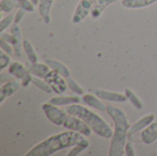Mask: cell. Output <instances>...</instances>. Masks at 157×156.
I'll list each match as a JSON object with an SVG mask.
<instances>
[{
    "mask_svg": "<svg viewBox=\"0 0 157 156\" xmlns=\"http://www.w3.org/2000/svg\"><path fill=\"white\" fill-rule=\"evenodd\" d=\"M63 126L66 130L79 132L85 135L86 137H89L92 133V130L90 129V127L83 120H81L80 118L76 116L69 115L67 119L65 120V121L63 122Z\"/></svg>",
    "mask_w": 157,
    "mask_h": 156,
    "instance_id": "obj_5",
    "label": "cell"
},
{
    "mask_svg": "<svg viewBox=\"0 0 157 156\" xmlns=\"http://www.w3.org/2000/svg\"><path fill=\"white\" fill-rule=\"evenodd\" d=\"M30 1H31V3H32L34 6H37V5L39 4V1H40V0H30Z\"/></svg>",
    "mask_w": 157,
    "mask_h": 156,
    "instance_id": "obj_32",
    "label": "cell"
},
{
    "mask_svg": "<svg viewBox=\"0 0 157 156\" xmlns=\"http://www.w3.org/2000/svg\"><path fill=\"white\" fill-rule=\"evenodd\" d=\"M14 17L15 16L13 15H8L5 17H3L0 21V33L4 32V30L11 25L12 22H14Z\"/></svg>",
    "mask_w": 157,
    "mask_h": 156,
    "instance_id": "obj_27",
    "label": "cell"
},
{
    "mask_svg": "<svg viewBox=\"0 0 157 156\" xmlns=\"http://www.w3.org/2000/svg\"><path fill=\"white\" fill-rule=\"evenodd\" d=\"M119 0H98L95 4V6H93L90 16L93 19H97L98 18L101 14L104 12V10L111 4L118 2Z\"/></svg>",
    "mask_w": 157,
    "mask_h": 156,
    "instance_id": "obj_20",
    "label": "cell"
},
{
    "mask_svg": "<svg viewBox=\"0 0 157 156\" xmlns=\"http://www.w3.org/2000/svg\"><path fill=\"white\" fill-rule=\"evenodd\" d=\"M90 91L93 92L96 96H98L100 99L107 100V101L123 103L128 100L126 95L120 92H113L104 89H91Z\"/></svg>",
    "mask_w": 157,
    "mask_h": 156,
    "instance_id": "obj_10",
    "label": "cell"
},
{
    "mask_svg": "<svg viewBox=\"0 0 157 156\" xmlns=\"http://www.w3.org/2000/svg\"><path fill=\"white\" fill-rule=\"evenodd\" d=\"M124 94L126 95L128 100L131 102V104H132L135 108H137V109H139V110H141V109L144 108V103L142 102V100L138 97V96H137L132 89H130V88H128V87L125 88Z\"/></svg>",
    "mask_w": 157,
    "mask_h": 156,
    "instance_id": "obj_23",
    "label": "cell"
},
{
    "mask_svg": "<svg viewBox=\"0 0 157 156\" xmlns=\"http://www.w3.org/2000/svg\"><path fill=\"white\" fill-rule=\"evenodd\" d=\"M156 2L157 0H121V5L128 9H138L147 7Z\"/></svg>",
    "mask_w": 157,
    "mask_h": 156,
    "instance_id": "obj_21",
    "label": "cell"
},
{
    "mask_svg": "<svg viewBox=\"0 0 157 156\" xmlns=\"http://www.w3.org/2000/svg\"><path fill=\"white\" fill-rule=\"evenodd\" d=\"M32 84L35 86H37L38 88H40L41 91H43V92H45V93H47V94H51V93H52L53 91H52V89L51 88V86H49V84L45 81V80H41V79H40V77H35V78H33L32 79Z\"/></svg>",
    "mask_w": 157,
    "mask_h": 156,
    "instance_id": "obj_24",
    "label": "cell"
},
{
    "mask_svg": "<svg viewBox=\"0 0 157 156\" xmlns=\"http://www.w3.org/2000/svg\"><path fill=\"white\" fill-rule=\"evenodd\" d=\"M125 154L127 156H135L136 153L135 150L132 146V144L130 142H127L126 145H125Z\"/></svg>",
    "mask_w": 157,
    "mask_h": 156,
    "instance_id": "obj_31",
    "label": "cell"
},
{
    "mask_svg": "<svg viewBox=\"0 0 157 156\" xmlns=\"http://www.w3.org/2000/svg\"><path fill=\"white\" fill-rule=\"evenodd\" d=\"M0 48H1V51H5L6 54L12 56L14 54V48L12 46V44H10L9 42L0 39Z\"/></svg>",
    "mask_w": 157,
    "mask_h": 156,
    "instance_id": "obj_28",
    "label": "cell"
},
{
    "mask_svg": "<svg viewBox=\"0 0 157 156\" xmlns=\"http://www.w3.org/2000/svg\"><path fill=\"white\" fill-rule=\"evenodd\" d=\"M54 0H40L38 4V10L40 17L45 24L51 22V11Z\"/></svg>",
    "mask_w": 157,
    "mask_h": 156,
    "instance_id": "obj_15",
    "label": "cell"
},
{
    "mask_svg": "<svg viewBox=\"0 0 157 156\" xmlns=\"http://www.w3.org/2000/svg\"><path fill=\"white\" fill-rule=\"evenodd\" d=\"M28 70L29 71V73L36 76V77H40V78H44L46 76V74L51 71V68L44 63H30L28 64L27 66Z\"/></svg>",
    "mask_w": 157,
    "mask_h": 156,
    "instance_id": "obj_18",
    "label": "cell"
},
{
    "mask_svg": "<svg viewBox=\"0 0 157 156\" xmlns=\"http://www.w3.org/2000/svg\"><path fill=\"white\" fill-rule=\"evenodd\" d=\"M65 111L68 115L76 116L83 120L97 135L105 139H111L113 135V130L111 127L103 118L88 108L76 103L67 106Z\"/></svg>",
    "mask_w": 157,
    "mask_h": 156,
    "instance_id": "obj_3",
    "label": "cell"
},
{
    "mask_svg": "<svg viewBox=\"0 0 157 156\" xmlns=\"http://www.w3.org/2000/svg\"><path fill=\"white\" fill-rule=\"evenodd\" d=\"M89 143V141L85 135L68 130L66 131L52 135L41 141L29 150L26 156H50L58 151L73 147L79 143Z\"/></svg>",
    "mask_w": 157,
    "mask_h": 156,
    "instance_id": "obj_1",
    "label": "cell"
},
{
    "mask_svg": "<svg viewBox=\"0 0 157 156\" xmlns=\"http://www.w3.org/2000/svg\"><path fill=\"white\" fill-rule=\"evenodd\" d=\"M20 86V83L17 80H9L6 81V84H4L0 88V104H2L6 98L11 97L13 94H15Z\"/></svg>",
    "mask_w": 157,
    "mask_h": 156,
    "instance_id": "obj_13",
    "label": "cell"
},
{
    "mask_svg": "<svg viewBox=\"0 0 157 156\" xmlns=\"http://www.w3.org/2000/svg\"><path fill=\"white\" fill-rule=\"evenodd\" d=\"M44 80L49 84V86L52 89L53 93H55L57 95H61V94L64 93L68 88L67 82H66L65 78L63 77L61 74H59L58 73H56L53 70L50 71L46 74V76L44 77Z\"/></svg>",
    "mask_w": 157,
    "mask_h": 156,
    "instance_id": "obj_7",
    "label": "cell"
},
{
    "mask_svg": "<svg viewBox=\"0 0 157 156\" xmlns=\"http://www.w3.org/2000/svg\"><path fill=\"white\" fill-rule=\"evenodd\" d=\"M97 1L98 0H80L74 11L72 23L78 24L86 19V17L91 13V10Z\"/></svg>",
    "mask_w": 157,
    "mask_h": 156,
    "instance_id": "obj_8",
    "label": "cell"
},
{
    "mask_svg": "<svg viewBox=\"0 0 157 156\" xmlns=\"http://www.w3.org/2000/svg\"><path fill=\"white\" fill-rule=\"evenodd\" d=\"M22 46H23V50L28 57V60L29 63H37L38 62V55L35 51V49L34 47L32 46L31 42L28 40H23V43H22Z\"/></svg>",
    "mask_w": 157,
    "mask_h": 156,
    "instance_id": "obj_22",
    "label": "cell"
},
{
    "mask_svg": "<svg viewBox=\"0 0 157 156\" xmlns=\"http://www.w3.org/2000/svg\"><path fill=\"white\" fill-rule=\"evenodd\" d=\"M155 120V116L154 114H148V115H144L140 120H136L130 127L129 133H128L129 137H132L133 135H135V134L139 133L140 131H142L143 130H144L148 125H150L152 122H154Z\"/></svg>",
    "mask_w": 157,
    "mask_h": 156,
    "instance_id": "obj_11",
    "label": "cell"
},
{
    "mask_svg": "<svg viewBox=\"0 0 157 156\" xmlns=\"http://www.w3.org/2000/svg\"><path fill=\"white\" fill-rule=\"evenodd\" d=\"M8 73L11 74L15 78L21 80L23 86H28L29 83H32V74L29 73L28 68H26L19 62H13L8 66Z\"/></svg>",
    "mask_w": 157,
    "mask_h": 156,
    "instance_id": "obj_6",
    "label": "cell"
},
{
    "mask_svg": "<svg viewBox=\"0 0 157 156\" xmlns=\"http://www.w3.org/2000/svg\"><path fill=\"white\" fill-rule=\"evenodd\" d=\"M11 34H12V46L14 48V54L16 57H20L21 56V51H22V34H21V29L18 26V24L14 23L13 26L11 27Z\"/></svg>",
    "mask_w": 157,
    "mask_h": 156,
    "instance_id": "obj_12",
    "label": "cell"
},
{
    "mask_svg": "<svg viewBox=\"0 0 157 156\" xmlns=\"http://www.w3.org/2000/svg\"><path fill=\"white\" fill-rule=\"evenodd\" d=\"M10 55L6 54L5 51H1L0 52V66H1V70L3 71L6 67L9 66L10 64Z\"/></svg>",
    "mask_w": 157,
    "mask_h": 156,
    "instance_id": "obj_29",
    "label": "cell"
},
{
    "mask_svg": "<svg viewBox=\"0 0 157 156\" xmlns=\"http://www.w3.org/2000/svg\"><path fill=\"white\" fill-rule=\"evenodd\" d=\"M15 8H23L27 12H33L35 6L30 0H1L0 10L2 12H11Z\"/></svg>",
    "mask_w": 157,
    "mask_h": 156,
    "instance_id": "obj_9",
    "label": "cell"
},
{
    "mask_svg": "<svg viewBox=\"0 0 157 156\" xmlns=\"http://www.w3.org/2000/svg\"><path fill=\"white\" fill-rule=\"evenodd\" d=\"M89 146V143H79V144H76L75 146H73L72 150L68 153V156H75L80 154L82 152H84L86 148H88Z\"/></svg>",
    "mask_w": 157,
    "mask_h": 156,
    "instance_id": "obj_26",
    "label": "cell"
},
{
    "mask_svg": "<svg viewBox=\"0 0 157 156\" xmlns=\"http://www.w3.org/2000/svg\"><path fill=\"white\" fill-rule=\"evenodd\" d=\"M66 82H67L68 87L71 89L72 92H74V93H75V94H77V95H84V93H85L84 89H83V88L77 84V82H76L75 79H73L71 76L68 77V78H66Z\"/></svg>",
    "mask_w": 157,
    "mask_h": 156,
    "instance_id": "obj_25",
    "label": "cell"
},
{
    "mask_svg": "<svg viewBox=\"0 0 157 156\" xmlns=\"http://www.w3.org/2000/svg\"><path fill=\"white\" fill-rule=\"evenodd\" d=\"M26 10L23 9V8H17V11L15 15V17H14V23L16 24H19V22L22 20V18L24 17L25 14H26Z\"/></svg>",
    "mask_w": 157,
    "mask_h": 156,
    "instance_id": "obj_30",
    "label": "cell"
},
{
    "mask_svg": "<svg viewBox=\"0 0 157 156\" xmlns=\"http://www.w3.org/2000/svg\"><path fill=\"white\" fill-rule=\"evenodd\" d=\"M141 140L144 144H152L157 141V122L154 121L141 131Z\"/></svg>",
    "mask_w": 157,
    "mask_h": 156,
    "instance_id": "obj_14",
    "label": "cell"
},
{
    "mask_svg": "<svg viewBox=\"0 0 157 156\" xmlns=\"http://www.w3.org/2000/svg\"><path fill=\"white\" fill-rule=\"evenodd\" d=\"M44 63L51 68V70L55 71L56 73L61 74L65 79L71 76V72H70L69 68L66 65H64L63 63H62L61 62H59L57 60H53V59L48 58V59L45 60Z\"/></svg>",
    "mask_w": 157,
    "mask_h": 156,
    "instance_id": "obj_16",
    "label": "cell"
},
{
    "mask_svg": "<svg viewBox=\"0 0 157 156\" xmlns=\"http://www.w3.org/2000/svg\"><path fill=\"white\" fill-rule=\"evenodd\" d=\"M41 109L44 112L47 119L52 123L58 125V126H62L63 122L65 121V120L67 119V117L69 116L66 111L57 108V106L50 102L43 103L41 105Z\"/></svg>",
    "mask_w": 157,
    "mask_h": 156,
    "instance_id": "obj_4",
    "label": "cell"
},
{
    "mask_svg": "<svg viewBox=\"0 0 157 156\" xmlns=\"http://www.w3.org/2000/svg\"><path fill=\"white\" fill-rule=\"evenodd\" d=\"M106 111L111 118L114 124L113 135L110 139L109 155H124L125 145L127 143V138L129 137L128 133L131 127L128 117L122 109L112 105H108Z\"/></svg>",
    "mask_w": 157,
    "mask_h": 156,
    "instance_id": "obj_2",
    "label": "cell"
},
{
    "mask_svg": "<svg viewBox=\"0 0 157 156\" xmlns=\"http://www.w3.org/2000/svg\"><path fill=\"white\" fill-rule=\"evenodd\" d=\"M81 101V98L76 96H58V97H53L50 99V103L61 107V106H69L72 104H76Z\"/></svg>",
    "mask_w": 157,
    "mask_h": 156,
    "instance_id": "obj_19",
    "label": "cell"
},
{
    "mask_svg": "<svg viewBox=\"0 0 157 156\" xmlns=\"http://www.w3.org/2000/svg\"><path fill=\"white\" fill-rule=\"evenodd\" d=\"M82 101L86 105H87L93 108H96L99 111H105L106 108H107V106L95 94H90V93L84 94L82 97Z\"/></svg>",
    "mask_w": 157,
    "mask_h": 156,
    "instance_id": "obj_17",
    "label": "cell"
}]
</instances>
